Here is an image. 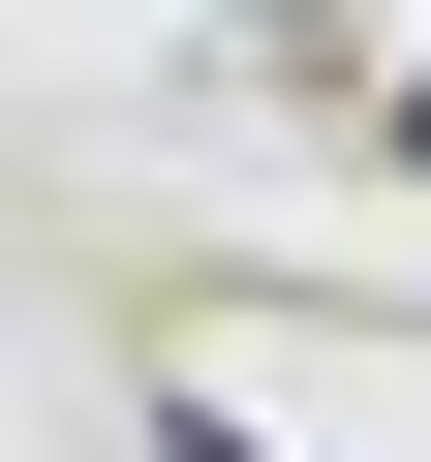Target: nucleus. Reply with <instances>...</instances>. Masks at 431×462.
Masks as SVG:
<instances>
[{
	"mask_svg": "<svg viewBox=\"0 0 431 462\" xmlns=\"http://www.w3.org/2000/svg\"><path fill=\"white\" fill-rule=\"evenodd\" d=\"M400 185H431V62H400Z\"/></svg>",
	"mask_w": 431,
	"mask_h": 462,
	"instance_id": "obj_1",
	"label": "nucleus"
},
{
	"mask_svg": "<svg viewBox=\"0 0 431 462\" xmlns=\"http://www.w3.org/2000/svg\"><path fill=\"white\" fill-rule=\"evenodd\" d=\"M247 32H339V0H247Z\"/></svg>",
	"mask_w": 431,
	"mask_h": 462,
	"instance_id": "obj_2",
	"label": "nucleus"
},
{
	"mask_svg": "<svg viewBox=\"0 0 431 462\" xmlns=\"http://www.w3.org/2000/svg\"><path fill=\"white\" fill-rule=\"evenodd\" d=\"M154 462H247V431H154Z\"/></svg>",
	"mask_w": 431,
	"mask_h": 462,
	"instance_id": "obj_3",
	"label": "nucleus"
}]
</instances>
